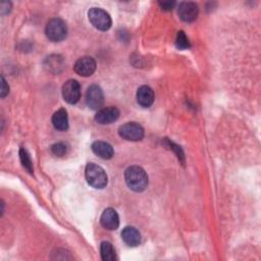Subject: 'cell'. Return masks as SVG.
Listing matches in <instances>:
<instances>
[{
  "label": "cell",
  "instance_id": "1",
  "mask_svg": "<svg viewBox=\"0 0 261 261\" xmlns=\"http://www.w3.org/2000/svg\"><path fill=\"white\" fill-rule=\"evenodd\" d=\"M124 179L127 187L135 192H143L148 186V175L146 171L138 165H133L125 169Z\"/></svg>",
  "mask_w": 261,
  "mask_h": 261
},
{
  "label": "cell",
  "instance_id": "2",
  "mask_svg": "<svg viewBox=\"0 0 261 261\" xmlns=\"http://www.w3.org/2000/svg\"><path fill=\"white\" fill-rule=\"evenodd\" d=\"M85 175L88 184L95 189H103L107 186L108 177L105 170L95 163L87 164Z\"/></svg>",
  "mask_w": 261,
  "mask_h": 261
},
{
  "label": "cell",
  "instance_id": "3",
  "mask_svg": "<svg viewBox=\"0 0 261 261\" xmlns=\"http://www.w3.org/2000/svg\"><path fill=\"white\" fill-rule=\"evenodd\" d=\"M45 33L50 41L60 42L64 40L67 35L66 23L60 18H52L47 22Z\"/></svg>",
  "mask_w": 261,
  "mask_h": 261
},
{
  "label": "cell",
  "instance_id": "4",
  "mask_svg": "<svg viewBox=\"0 0 261 261\" xmlns=\"http://www.w3.org/2000/svg\"><path fill=\"white\" fill-rule=\"evenodd\" d=\"M90 22L99 31H107L112 24L111 17L107 11L99 7H93L88 12Z\"/></svg>",
  "mask_w": 261,
  "mask_h": 261
},
{
  "label": "cell",
  "instance_id": "5",
  "mask_svg": "<svg viewBox=\"0 0 261 261\" xmlns=\"http://www.w3.org/2000/svg\"><path fill=\"white\" fill-rule=\"evenodd\" d=\"M118 134L124 140L136 142L143 139L144 128L139 123L130 121L120 125L118 128Z\"/></svg>",
  "mask_w": 261,
  "mask_h": 261
},
{
  "label": "cell",
  "instance_id": "6",
  "mask_svg": "<svg viewBox=\"0 0 261 261\" xmlns=\"http://www.w3.org/2000/svg\"><path fill=\"white\" fill-rule=\"evenodd\" d=\"M63 99L69 104H75L81 98V86L76 80H68L62 86Z\"/></svg>",
  "mask_w": 261,
  "mask_h": 261
},
{
  "label": "cell",
  "instance_id": "7",
  "mask_svg": "<svg viewBox=\"0 0 261 261\" xmlns=\"http://www.w3.org/2000/svg\"><path fill=\"white\" fill-rule=\"evenodd\" d=\"M86 103L89 108L96 110L100 109L104 103V95L102 89L97 85H92L86 93Z\"/></svg>",
  "mask_w": 261,
  "mask_h": 261
},
{
  "label": "cell",
  "instance_id": "8",
  "mask_svg": "<svg viewBox=\"0 0 261 261\" xmlns=\"http://www.w3.org/2000/svg\"><path fill=\"white\" fill-rule=\"evenodd\" d=\"M74 71L81 76H90L96 70V61L91 56H84L77 59L73 65Z\"/></svg>",
  "mask_w": 261,
  "mask_h": 261
},
{
  "label": "cell",
  "instance_id": "9",
  "mask_svg": "<svg viewBox=\"0 0 261 261\" xmlns=\"http://www.w3.org/2000/svg\"><path fill=\"white\" fill-rule=\"evenodd\" d=\"M177 13L181 20L186 22H192L197 18L199 13V8L195 2L184 1L179 3L177 8Z\"/></svg>",
  "mask_w": 261,
  "mask_h": 261
},
{
  "label": "cell",
  "instance_id": "10",
  "mask_svg": "<svg viewBox=\"0 0 261 261\" xmlns=\"http://www.w3.org/2000/svg\"><path fill=\"white\" fill-rule=\"evenodd\" d=\"M118 117L119 110L114 106H110L100 108L95 115V120L100 124H110L117 120Z\"/></svg>",
  "mask_w": 261,
  "mask_h": 261
},
{
  "label": "cell",
  "instance_id": "11",
  "mask_svg": "<svg viewBox=\"0 0 261 261\" xmlns=\"http://www.w3.org/2000/svg\"><path fill=\"white\" fill-rule=\"evenodd\" d=\"M101 225L108 230H115L119 226V217L113 208H107L103 211L100 218Z\"/></svg>",
  "mask_w": 261,
  "mask_h": 261
},
{
  "label": "cell",
  "instance_id": "12",
  "mask_svg": "<svg viewBox=\"0 0 261 261\" xmlns=\"http://www.w3.org/2000/svg\"><path fill=\"white\" fill-rule=\"evenodd\" d=\"M44 68L53 73V74H58L64 69V60L61 55L57 54H52L50 56H47V58L44 60Z\"/></svg>",
  "mask_w": 261,
  "mask_h": 261
},
{
  "label": "cell",
  "instance_id": "13",
  "mask_svg": "<svg viewBox=\"0 0 261 261\" xmlns=\"http://www.w3.org/2000/svg\"><path fill=\"white\" fill-rule=\"evenodd\" d=\"M121 238L129 247H137L141 243V233L134 226H125L121 231Z\"/></svg>",
  "mask_w": 261,
  "mask_h": 261
},
{
  "label": "cell",
  "instance_id": "14",
  "mask_svg": "<svg viewBox=\"0 0 261 261\" xmlns=\"http://www.w3.org/2000/svg\"><path fill=\"white\" fill-rule=\"evenodd\" d=\"M137 101L142 107H150L154 102V92L149 86H141L137 91Z\"/></svg>",
  "mask_w": 261,
  "mask_h": 261
},
{
  "label": "cell",
  "instance_id": "15",
  "mask_svg": "<svg viewBox=\"0 0 261 261\" xmlns=\"http://www.w3.org/2000/svg\"><path fill=\"white\" fill-rule=\"evenodd\" d=\"M92 151L102 159H110L114 155L112 146L103 141H96L92 144Z\"/></svg>",
  "mask_w": 261,
  "mask_h": 261
},
{
  "label": "cell",
  "instance_id": "16",
  "mask_svg": "<svg viewBox=\"0 0 261 261\" xmlns=\"http://www.w3.org/2000/svg\"><path fill=\"white\" fill-rule=\"evenodd\" d=\"M52 123L58 130H66L68 128V116L67 111L64 108L58 109L52 116Z\"/></svg>",
  "mask_w": 261,
  "mask_h": 261
},
{
  "label": "cell",
  "instance_id": "17",
  "mask_svg": "<svg viewBox=\"0 0 261 261\" xmlns=\"http://www.w3.org/2000/svg\"><path fill=\"white\" fill-rule=\"evenodd\" d=\"M100 253L101 258L104 261H113L115 260V251L111 243L109 242H102L100 246Z\"/></svg>",
  "mask_w": 261,
  "mask_h": 261
},
{
  "label": "cell",
  "instance_id": "18",
  "mask_svg": "<svg viewBox=\"0 0 261 261\" xmlns=\"http://www.w3.org/2000/svg\"><path fill=\"white\" fill-rule=\"evenodd\" d=\"M19 158H20V162H21L22 166L28 170V172H30L32 174L33 173V162H32L31 156H30L29 152L27 151V149L20 148Z\"/></svg>",
  "mask_w": 261,
  "mask_h": 261
},
{
  "label": "cell",
  "instance_id": "19",
  "mask_svg": "<svg viewBox=\"0 0 261 261\" xmlns=\"http://www.w3.org/2000/svg\"><path fill=\"white\" fill-rule=\"evenodd\" d=\"M175 46L177 49L179 50H186L190 48V41L188 39V37L186 36L185 32L179 31L176 35V39H175Z\"/></svg>",
  "mask_w": 261,
  "mask_h": 261
},
{
  "label": "cell",
  "instance_id": "20",
  "mask_svg": "<svg viewBox=\"0 0 261 261\" xmlns=\"http://www.w3.org/2000/svg\"><path fill=\"white\" fill-rule=\"evenodd\" d=\"M51 152L55 155V156H58V157H61L63 155L66 154L67 152V146L62 143V142H58V143H55L51 146Z\"/></svg>",
  "mask_w": 261,
  "mask_h": 261
},
{
  "label": "cell",
  "instance_id": "21",
  "mask_svg": "<svg viewBox=\"0 0 261 261\" xmlns=\"http://www.w3.org/2000/svg\"><path fill=\"white\" fill-rule=\"evenodd\" d=\"M168 145L171 147V149L175 152V154L177 155V157H178V159L179 160H181L182 162H184V153H182V151H181V149H180V147L179 146H177V145H175V144H173L172 142H170V141H168Z\"/></svg>",
  "mask_w": 261,
  "mask_h": 261
},
{
  "label": "cell",
  "instance_id": "22",
  "mask_svg": "<svg viewBox=\"0 0 261 261\" xmlns=\"http://www.w3.org/2000/svg\"><path fill=\"white\" fill-rule=\"evenodd\" d=\"M159 5L161 6V8L163 10H171L174 7L175 2L174 1H163V2H159Z\"/></svg>",
  "mask_w": 261,
  "mask_h": 261
},
{
  "label": "cell",
  "instance_id": "23",
  "mask_svg": "<svg viewBox=\"0 0 261 261\" xmlns=\"http://www.w3.org/2000/svg\"><path fill=\"white\" fill-rule=\"evenodd\" d=\"M1 82H2V87H1V97H2V98H4V97L8 94V92H9V87L7 86L6 81L4 80V77H3V76H1Z\"/></svg>",
  "mask_w": 261,
  "mask_h": 261
}]
</instances>
